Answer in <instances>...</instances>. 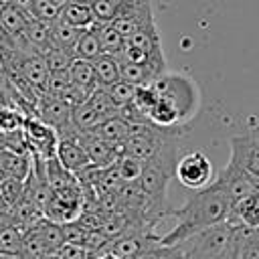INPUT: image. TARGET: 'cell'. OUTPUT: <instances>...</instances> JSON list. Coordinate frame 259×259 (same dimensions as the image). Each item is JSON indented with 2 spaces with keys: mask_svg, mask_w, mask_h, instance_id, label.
Listing matches in <instances>:
<instances>
[{
  "mask_svg": "<svg viewBox=\"0 0 259 259\" xmlns=\"http://www.w3.org/2000/svg\"><path fill=\"white\" fill-rule=\"evenodd\" d=\"M63 6L53 2V0H34L32 8H30V16L38 18V20H47V22H55L61 16Z\"/></svg>",
  "mask_w": 259,
  "mask_h": 259,
  "instance_id": "obj_35",
  "label": "cell"
},
{
  "mask_svg": "<svg viewBox=\"0 0 259 259\" xmlns=\"http://www.w3.org/2000/svg\"><path fill=\"white\" fill-rule=\"evenodd\" d=\"M71 85V79H69V69L67 71H51L49 75V81H47V95H53V97H63L65 91L69 89Z\"/></svg>",
  "mask_w": 259,
  "mask_h": 259,
  "instance_id": "obj_38",
  "label": "cell"
},
{
  "mask_svg": "<svg viewBox=\"0 0 259 259\" xmlns=\"http://www.w3.org/2000/svg\"><path fill=\"white\" fill-rule=\"evenodd\" d=\"M229 148H231L229 164L239 166L259 178V140L251 136H233L229 140Z\"/></svg>",
  "mask_w": 259,
  "mask_h": 259,
  "instance_id": "obj_10",
  "label": "cell"
},
{
  "mask_svg": "<svg viewBox=\"0 0 259 259\" xmlns=\"http://www.w3.org/2000/svg\"><path fill=\"white\" fill-rule=\"evenodd\" d=\"M34 227H36V231H38V235H40V239H42L49 255H55L67 243L63 223H57V221H51V219L42 217Z\"/></svg>",
  "mask_w": 259,
  "mask_h": 259,
  "instance_id": "obj_22",
  "label": "cell"
},
{
  "mask_svg": "<svg viewBox=\"0 0 259 259\" xmlns=\"http://www.w3.org/2000/svg\"><path fill=\"white\" fill-rule=\"evenodd\" d=\"M212 162L202 152H190L182 156L174 168V176L178 178V182L192 190L208 186L212 182Z\"/></svg>",
  "mask_w": 259,
  "mask_h": 259,
  "instance_id": "obj_6",
  "label": "cell"
},
{
  "mask_svg": "<svg viewBox=\"0 0 259 259\" xmlns=\"http://www.w3.org/2000/svg\"><path fill=\"white\" fill-rule=\"evenodd\" d=\"M130 130H132V123L119 113V115H113V117H107L105 121H101L93 132L97 136H101L103 140H107L109 144L117 146L121 150V154H123V142L127 140Z\"/></svg>",
  "mask_w": 259,
  "mask_h": 259,
  "instance_id": "obj_17",
  "label": "cell"
},
{
  "mask_svg": "<svg viewBox=\"0 0 259 259\" xmlns=\"http://www.w3.org/2000/svg\"><path fill=\"white\" fill-rule=\"evenodd\" d=\"M247 227L223 221L182 241L184 259H239V249Z\"/></svg>",
  "mask_w": 259,
  "mask_h": 259,
  "instance_id": "obj_2",
  "label": "cell"
},
{
  "mask_svg": "<svg viewBox=\"0 0 259 259\" xmlns=\"http://www.w3.org/2000/svg\"><path fill=\"white\" fill-rule=\"evenodd\" d=\"M101 45H99V38L93 30V26L89 28H83L79 40H77V47H75V57L77 59H87V61H93L101 55Z\"/></svg>",
  "mask_w": 259,
  "mask_h": 259,
  "instance_id": "obj_30",
  "label": "cell"
},
{
  "mask_svg": "<svg viewBox=\"0 0 259 259\" xmlns=\"http://www.w3.org/2000/svg\"><path fill=\"white\" fill-rule=\"evenodd\" d=\"M30 158H32V154H18L12 150H4V152H0V166L10 178H18L24 182L32 170Z\"/></svg>",
  "mask_w": 259,
  "mask_h": 259,
  "instance_id": "obj_20",
  "label": "cell"
},
{
  "mask_svg": "<svg viewBox=\"0 0 259 259\" xmlns=\"http://www.w3.org/2000/svg\"><path fill=\"white\" fill-rule=\"evenodd\" d=\"M12 210H0V231L8 225H12Z\"/></svg>",
  "mask_w": 259,
  "mask_h": 259,
  "instance_id": "obj_43",
  "label": "cell"
},
{
  "mask_svg": "<svg viewBox=\"0 0 259 259\" xmlns=\"http://www.w3.org/2000/svg\"><path fill=\"white\" fill-rule=\"evenodd\" d=\"M22 190H24V182L18 180V178H8V180L0 186V194H2V198L8 202L10 208L20 200Z\"/></svg>",
  "mask_w": 259,
  "mask_h": 259,
  "instance_id": "obj_41",
  "label": "cell"
},
{
  "mask_svg": "<svg viewBox=\"0 0 259 259\" xmlns=\"http://www.w3.org/2000/svg\"><path fill=\"white\" fill-rule=\"evenodd\" d=\"M0 259H2V253H0Z\"/></svg>",
  "mask_w": 259,
  "mask_h": 259,
  "instance_id": "obj_49",
  "label": "cell"
},
{
  "mask_svg": "<svg viewBox=\"0 0 259 259\" xmlns=\"http://www.w3.org/2000/svg\"><path fill=\"white\" fill-rule=\"evenodd\" d=\"M81 32H83V28H77V26L67 24L65 20L57 18L55 22H51L49 47L61 49V51H67V53H73L75 55V47H77V40H79Z\"/></svg>",
  "mask_w": 259,
  "mask_h": 259,
  "instance_id": "obj_16",
  "label": "cell"
},
{
  "mask_svg": "<svg viewBox=\"0 0 259 259\" xmlns=\"http://www.w3.org/2000/svg\"><path fill=\"white\" fill-rule=\"evenodd\" d=\"M24 119L26 117L18 109H14L10 105H0V132L6 134L12 130H18L24 125Z\"/></svg>",
  "mask_w": 259,
  "mask_h": 259,
  "instance_id": "obj_39",
  "label": "cell"
},
{
  "mask_svg": "<svg viewBox=\"0 0 259 259\" xmlns=\"http://www.w3.org/2000/svg\"><path fill=\"white\" fill-rule=\"evenodd\" d=\"M24 231L14 223L0 231V253H20L22 251Z\"/></svg>",
  "mask_w": 259,
  "mask_h": 259,
  "instance_id": "obj_33",
  "label": "cell"
},
{
  "mask_svg": "<svg viewBox=\"0 0 259 259\" xmlns=\"http://www.w3.org/2000/svg\"><path fill=\"white\" fill-rule=\"evenodd\" d=\"M53 2H57V4H61V6H63V4L67 2V0H53Z\"/></svg>",
  "mask_w": 259,
  "mask_h": 259,
  "instance_id": "obj_47",
  "label": "cell"
},
{
  "mask_svg": "<svg viewBox=\"0 0 259 259\" xmlns=\"http://www.w3.org/2000/svg\"><path fill=\"white\" fill-rule=\"evenodd\" d=\"M231 198L223 184L214 178L208 186L198 188L180 208H172L170 217L176 219V227L162 235L160 245H178L202 229L227 221L231 210Z\"/></svg>",
  "mask_w": 259,
  "mask_h": 259,
  "instance_id": "obj_1",
  "label": "cell"
},
{
  "mask_svg": "<svg viewBox=\"0 0 259 259\" xmlns=\"http://www.w3.org/2000/svg\"><path fill=\"white\" fill-rule=\"evenodd\" d=\"M45 172H47V180H49L53 192H55V190H63V188H69V186H77V184H79L77 176H75L71 170H67V168L61 164V160H59L57 156L45 160Z\"/></svg>",
  "mask_w": 259,
  "mask_h": 259,
  "instance_id": "obj_23",
  "label": "cell"
},
{
  "mask_svg": "<svg viewBox=\"0 0 259 259\" xmlns=\"http://www.w3.org/2000/svg\"><path fill=\"white\" fill-rule=\"evenodd\" d=\"M91 26H93V30H95V34L99 38V45H101L103 53L113 55V57H121L123 55L127 38L111 22H93Z\"/></svg>",
  "mask_w": 259,
  "mask_h": 259,
  "instance_id": "obj_18",
  "label": "cell"
},
{
  "mask_svg": "<svg viewBox=\"0 0 259 259\" xmlns=\"http://www.w3.org/2000/svg\"><path fill=\"white\" fill-rule=\"evenodd\" d=\"M105 89L109 91V95L113 97V101H115L121 109H123L125 105H130V103L134 101L136 93H138V87L132 85V83H127V81H123V79L115 81L113 85H109V87H105Z\"/></svg>",
  "mask_w": 259,
  "mask_h": 259,
  "instance_id": "obj_34",
  "label": "cell"
},
{
  "mask_svg": "<svg viewBox=\"0 0 259 259\" xmlns=\"http://www.w3.org/2000/svg\"><path fill=\"white\" fill-rule=\"evenodd\" d=\"M227 221L231 225L247 227V229H259V190L251 192L249 196L235 202L229 210Z\"/></svg>",
  "mask_w": 259,
  "mask_h": 259,
  "instance_id": "obj_13",
  "label": "cell"
},
{
  "mask_svg": "<svg viewBox=\"0 0 259 259\" xmlns=\"http://www.w3.org/2000/svg\"><path fill=\"white\" fill-rule=\"evenodd\" d=\"M69 79H71V83L83 87L89 93H93L99 87L93 61H87V59H77V57L73 59V63L69 67Z\"/></svg>",
  "mask_w": 259,
  "mask_h": 259,
  "instance_id": "obj_21",
  "label": "cell"
},
{
  "mask_svg": "<svg viewBox=\"0 0 259 259\" xmlns=\"http://www.w3.org/2000/svg\"><path fill=\"white\" fill-rule=\"evenodd\" d=\"M93 67L97 73L99 87H109L115 81H119V57L101 53L97 59H93Z\"/></svg>",
  "mask_w": 259,
  "mask_h": 259,
  "instance_id": "obj_26",
  "label": "cell"
},
{
  "mask_svg": "<svg viewBox=\"0 0 259 259\" xmlns=\"http://www.w3.org/2000/svg\"><path fill=\"white\" fill-rule=\"evenodd\" d=\"M24 257L28 259H45L49 257V251L36 231V227H30L24 231V239H22V251H20Z\"/></svg>",
  "mask_w": 259,
  "mask_h": 259,
  "instance_id": "obj_32",
  "label": "cell"
},
{
  "mask_svg": "<svg viewBox=\"0 0 259 259\" xmlns=\"http://www.w3.org/2000/svg\"><path fill=\"white\" fill-rule=\"evenodd\" d=\"M22 127L26 132V138H28L32 154H38L42 160H49V158L57 156L59 134H57L55 127H51L49 123H45L38 117H26Z\"/></svg>",
  "mask_w": 259,
  "mask_h": 259,
  "instance_id": "obj_7",
  "label": "cell"
},
{
  "mask_svg": "<svg viewBox=\"0 0 259 259\" xmlns=\"http://www.w3.org/2000/svg\"><path fill=\"white\" fill-rule=\"evenodd\" d=\"M4 150H6V134L0 132V152H4Z\"/></svg>",
  "mask_w": 259,
  "mask_h": 259,
  "instance_id": "obj_46",
  "label": "cell"
},
{
  "mask_svg": "<svg viewBox=\"0 0 259 259\" xmlns=\"http://www.w3.org/2000/svg\"><path fill=\"white\" fill-rule=\"evenodd\" d=\"M45 61H47V67L49 71H67L75 59L73 53H67V51H61V49H53L49 47L45 53H42Z\"/></svg>",
  "mask_w": 259,
  "mask_h": 259,
  "instance_id": "obj_36",
  "label": "cell"
},
{
  "mask_svg": "<svg viewBox=\"0 0 259 259\" xmlns=\"http://www.w3.org/2000/svg\"><path fill=\"white\" fill-rule=\"evenodd\" d=\"M77 140L79 144L85 148L89 160L95 164V166H101V168H107L111 164H115L119 158H121V150L113 144H109L107 140H103L101 136H97L95 132H79L77 134Z\"/></svg>",
  "mask_w": 259,
  "mask_h": 259,
  "instance_id": "obj_11",
  "label": "cell"
},
{
  "mask_svg": "<svg viewBox=\"0 0 259 259\" xmlns=\"http://www.w3.org/2000/svg\"><path fill=\"white\" fill-rule=\"evenodd\" d=\"M45 259H59L57 255H49V257H45Z\"/></svg>",
  "mask_w": 259,
  "mask_h": 259,
  "instance_id": "obj_48",
  "label": "cell"
},
{
  "mask_svg": "<svg viewBox=\"0 0 259 259\" xmlns=\"http://www.w3.org/2000/svg\"><path fill=\"white\" fill-rule=\"evenodd\" d=\"M93 8L95 22H111L123 8H127L136 0H85Z\"/></svg>",
  "mask_w": 259,
  "mask_h": 259,
  "instance_id": "obj_28",
  "label": "cell"
},
{
  "mask_svg": "<svg viewBox=\"0 0 259 259\" xmlns=\"http://www.w3.org/2000/svg\"><path fill=\"white\" fill-rule=\"evenodd\" d=\"M36 117L55 127L59 138H75L79 134L73 125V107L61 97L42 93L36 103Z\"/></svg>",
  "mask_w": 259,
  "mask_h": 259,
  "instance_id": "obj_5",
  "label": "cell"
},
{
  "mask_svg": "<svg viewBox=\"0 0 259 259\" xmlns=\"http://www.w3.org/2000/svg\"><path fill=\"white\" fill-rule=\"evenodd\" d=\"M150 85L156 89V93L160 97H164L166 101H170L174 105L182 125L192 121V117L196 115V111L200 107V89L194 83V79H190L188 75H182V73L166 71L164 75L154 79Z\"/></svg>",
  "mask_w": 259,
  "mask_h": 259,
  "instance_id": "obj_4",
  "label": "cell"
},
{
  "mask_svg": "<svg viewBox=\"0 0 259 259\" xmlns=\"http://www.w3.org/2000/svg\"><path fill=\"white\" fill-rule=\"evenodd\" d=\"M57 158H59L61 164H63L67 170H71L75 176L93 164V162L89 160L85 148L79 144L77 136H75V138H59Z\"/></svg>",
  "mask_w": 259,
  "mask_h": 259,
  "instance_id": "obj_12",
  "label": "cell"
},
{
  "mask_svg": "<svg viewBox=\"0 0 259 259\" xmlns=\"http://www.w3.org/2000/svg\"><path fill=\"white\" fill-rule=\"evenodd\" d=\"M239 259H259V229H247L241 241Z\"/></svg>",
  "mask_w": 259,
  "mask_h": 259,
  "instance_id": "obj_40",
  "label": "cell"
},
{
  "mask_svg": "<svg viewBox=\"0 0 259 259\" xmlns=\"http://www.w3.org/2000/svg\"><path fill=\"white\" fill-rule=\"evenodd\" d=\"M12 4H16L18 8H22V10H26L28 14H30V8H32V2L34 0H10Z\"/></svg>",
  "mask_w": 259,
  "mask_h": 259,
  "instance_id": "obj_44",
  "label": "cell"
},
{
  "mask_svg": "<svg viewBox=\"0 0 259 259\" xmlns=\"http://www.w3.org/2000/svg\"><path fill=\"white\" fill-rule=\"evenodd\" d=\"M2 259H28L22 253H2Z\"/></svg>",
  "mask_w": 259,
  "mask_h": 259,
  "instance_id": "obj_45",
  "label": "cell"
},
{
  "mask_svg": "<svg viewBox=\"0 0 259 259\" xmlns=\"http://www.w3.org/2000/svg\"><path fill=\"white\" fill-rule=\"evenodd\" d=\"M160 75L152 69V67H146V65H136V63H130V61H123L119 59V79L136 85V87H146L150 85L154 79H158Z\"/></svg>",
  "mask_w": 259,
  "mask_h": 259,
  "instance_id": "obj_24",
  "label": "cell"
},
{
  "mask_svg": "<svg viewBox=\"0 0 259 259\" xmlns=\"http://www.w3.org/2000/svg\"><path fill=\"white\" fill-rule=\"evenodd\" d=\"M101 121H103V117L91 105L89 99L83 101L81 105L73 107V125L77 127V132H93Z\"/></svg>",
  "mask_w": 259,
  "mask_h": 259,
  "instance_id": "obj_27",
  "label": "cell"
},
{
  "mask_svg": "<svg viewBox=\"0 0 259 259\" xmlns=\"http://www.w3.org/2000/svg\"><path fill=\"white\" fill-rule=\"evenodd\" d=\"M127 45L132 47H138L150 55H160L164 53L162 51V42H160V34H158V28H156V22H150L146 24L144 28L136 30L134 34L127 36Z\"/></svg>",
  "mask_w": 259,
  "mask_h": 259,
  "instance_id": "obj_25",
  "label": "cell"
},
{
  "mask_svg": "<svg viewBox=\"0 0 259 259\" xmlns=\"http://www.w3.org/2000/svg\"><path fill=\"white\" fill-rule=\"evenodd\" d=\"M117 168H119V174H121L123 182H136L142 176L144 162L138 160V158H134V156H121L117 160Z\"/></svg>",
  "mask_w": 259,
  "mask_h": 259,
  "instance_id": "obj_37",
  "label": "cell"
},
{
  "mask_svg": "<svg viewBox=\"0 0 259 259\" xmlns=\"http://www.w3.org/2000/svg\"><path fill=\"white\" fill-rule=\"evenodd\" d=\"M217 180L223 184V188L227 190L229 198H231V204L239 202L241 198L249 196L251 192H257L259 190V178L249 174L247 170L239 168V166H233L227 162V166L219 172Z\"/></svg>",
  "mask_w": 259,
  "mask_h": 259,
  "instance_id": "obj_8",
  "label": "cell"
},
{
  "mask_svg": "<svg viewBox=\"0 0 259 259\" xmlns=\"http://www.w3.org/2000/svg\"><path fill=\"white\" fill-rule=\"evenodd\" d=\"M20 71L24 75V79L32 85V89L42 95L47 91V81H49V67H47V61L42 57V53H30V55H24L22 61H20Z\"/></svg>",
  "mask_w": 259,
  "mask_h": 259,
  "instance_id": "obj_14",
  "label": "cell"
},
{
  "mask_svg": "<svg viewBox=\"0 0 259 259\" xmlns=\"http://www.w3.org/2000/svg\"><path fill=\"white\" fill-rule=\"evenodd\" d=\"M156 22L154 18V10H152V2L150 0H136L132 2L127 8H123L113 20L111 24L127 38L130 34H134L136 30L144 28L146 24Z\"/></svg>",
  "mask_w": 259,
  "mask_h": 259,
  "instance_id": "obj_9",
  "label": "cell"
},
{
  "mask_svg": "<svg viewBox=\"0 0 259 259\" xmlns=\"http://www.w3.org/2000/svg\"><path fill=\"white\" fill-rule=\"evenodd\" d=\"M89 101H91V105L99 111V115L103 117V121H105L107 117H113V115H119V113H121V107L113 101V97L109 95V91H107L105 87H97V89L89 95Z\"/></svg>",
  "mask_w": 259,
  "mask_h": 259,
  "instance_id": "obj_31",
  "label": "cell"
},
{
  "mask_svg": "<svg viewBox=\"0 0 259 259\" xmlns=\"http://www.w3.org/2000/svg\"><path fill=\"white\" fill-rule=\"evenodd\" d=\"M59 18L65 20L67 24L77 26V28H89L95 22L93 8L85 0H67L63 4V10H61V16Z\"/></svg>",
  "mask_w": 259,
  "mask_h": 259,
  "instance_id": "obj_19",
  "label": "cell"
},
{
  "mask_svg": "<svg viewBox=\"0 0 259 259\" xmlns=\"http://www.w3.org/2000/svg\"><path fill=\"white\" fill-rule=\"evenodd\" d=\"M249 136L259 140V113H255L253 117H249Z\"/></svg>",
  "mask_w": 259,
  "mask_h": 259,
  "instance_id": "obj_42",
  "label": "cell"
},
{
  "mask_svg": "<svg viewBox=\"0 0 259 259\" xmlns=\"http://www.w3.org/2000/svg\"><path fill=\"white\" fill-rule=\"evenodd\" d=\"M30 18L32 16L26 10L18 8L10 0H4L2 6H0V26L12 36H22L26 32V26H28Z\"/></svg>",
  "mask_w": 259,
  "mask_h": 259,
  "instance_id": "obj_15",
  "label": "cell"
},
{
  "mask_svg": "<svg viewBox=\"0 0 259 259\" xmlns=\"http://www.w3.org/2000/svg\"><path fill=\"white\" fill-rule=\"evenodd\" d=\"M176 140L168 142L156 156L144 162V170L140 176V184L144 192L150 198V210L152 219L160 223L164 217H170V206H168V182L174 176L176 168Z\"/></svg>",
  "mask_w": 259,
  "mask_h": 259,
  "instance_id": "obj_3",
  "label": "cell"
},
{
  "mask_svg": "<svg viewBox=\"0 0 259 259\" xmlns=\"http://www.w3.org/2000/svg\"><path fill=\"white\" fill-rule=\"evenodd\" d=\"M26 40L40 53H45L49 49V36H51V22L47 20H38V18H30L26 32H24Z\"/></svg>",
  "mask_w": 259,
  "mask_h": 259,
  "instance_id": "obj_29",
  "label": "cell"
}]
</instances>
